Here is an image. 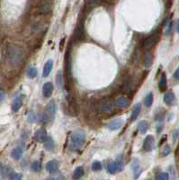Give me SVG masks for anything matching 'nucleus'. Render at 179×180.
I'll return each mask as SVG.
<instances>
[{"instance_id": "f8f14e48", "label": "nucleus", "mask_w": 179, "mask_h": 180, "mask_svg": "<svg viewBox=\"0 0 179 180\" xmlns=\"http://www.w3.org/2000/svg\"><path fill=\"white\" fill-rule=\"evenodd\" d=\"M52 68H53V61H52V60H49L45 63V65H44L43 71H42V76H43L44 77H47L51 74Z\"/></svg>"}, {"instance_id": "7ed1b4c3", "label": "nucleus", "mask_w": 179, "mask_h": 180, "mask_svg": "<svg viewBox=\"0 0 179 180\" xmlns=\"http://www.w3.org/2000/svg\"><path fill=\"white\" fill-rule=\"evenodd\" d=\"M158 38H159V34L158 33H154V34L147 37L144 40L143 44H142L143 45V48L145 50H150L154 46V45L156 44V42L158 41Z\"/></svg>"}, {"instance_id": "473e14b6", "label": "nucleus", "mask_w": 179, "mask_h": 180, "mask_svg": "<svg viewBox=\"0 0 179 180\" xmlns=\"http://www.w3.org/2000/svg\"><path fill=\"white\" fill-rule=\"evenodd\" d=\"M56 80H57L58 86L61 88V87H62V73H61L60 70L58 72V74H57V76H56Z\"/></svg>"}, {"instance_id": "79ce46f5", "label": "nucleus", "mask_w": 179, "mask_h": 180, "mask_svg": "<svg viewBox=\"0 0 179 180\" xmlns=\"http://www.w3.org/2000/svg\"><path fill=\"white\" fill-rule=\"evenodd\" d=\"M5 98V92L2 91V90H0V102H2Z\"/></svg>"}, {"instance_id": "a211bd4d", "label": "nucleus", "mask_w": 179, "mask_h": 180, "mask_svg": "<svg viewBox=\"0 0 179 180\" xmlns=\"http://www.w3.org/2000/svg\"><path fill=\"white\" fill-rule=\"evenodd\" d=\"M114 104L117 107H120V108H122V107H125L128 105L129 104V101L126 97H118L115 101H114Z\"/></svg>"}, {"instance_id": "4468645a", "label": "nucleus", "mask_w": 179, "mask_h": 180, "mask_svg": "<svg viewBox=\"0 0 179 180\" xmlns=\"http://www.w3.org/2000/svg\"><path fill=\"white\" fill-rule=\"evenodd\" d=\"M141 105L140 103L136 104L135 105L133 106L132 113H131V117H130L131 121H135L139 117V115L141 114Z\"/></svg>"}, {"instance_id": "b1692460", "label": "nucleus", "mask_w": 179, "mask_h": 180, "mask_svg": "<svg viewBox=\"0 0 179 180\" xmlns=\"http://www.w3.org/2000/svg\"><path fill=\"white\" fill-rule=\"evenodd\" d=\"M14 173L13 168H11L9 166H4L3 170H2V174L1 176H3V177H10V176Z\"/></svg>"}, {"instance_id": "423d86ee", "label": "nucleus", "mask_w": 179, "mask_h": 180, "mask_svg": "<svg viewBox=\"0 0 179 180\" xmlns=\"http://www.w3.org/2000/svg\"><path fill=\"white\" fill-rule=\"evenodd\" d=\"M53 89H54V86L52 82H47L44 84L43 87H42V93H43L44 97H46V98L51 97L53 93Z\"/></svg>"}, {"instance_id": "9d476101", "label": "nucleus", "mask_w": 179, "mask_h": 180, "mask_svg": "<svg viewBox=\"0 0 179 180\" xmlns=\"http://www.w3.org/2000/svg\"><path fill=\"white\" fill-rule=\"evenodd\" d=\"M59 167H60V163L58 160L56 159H53V160H51L49 161L47 164H46V169L47 171H49L50 173H55L58 171L59 169Z\"/></svg>"}, {"instance_id": "f257e3e1", "label": "nucleus", "mask_w": 179, "mask_h": 180, "mask_svg": "<svg viewBox=\"0 0 179 180\" xmlns=\"http://www.w3.org/2000/svg\"><path fill=\"white\" fill-rule=\"evenodd\" d=\"M85 142V133L82 130L74 131L70 136V143L69 149L71 150H80Z\"/></svg>"}, {"instance_id": "c03bdc74", "label": "nucleus", "mask_w": 179, "mask_h": 180, "mask_svg": "<svg viewBox=\"0 0 179 180\" xmlns=\"http://www.w3.org/2000/svg\"><path fill=\"white\" fill-rule=\"evenodd\" d=\"M3 167H4V165L0 162V176H1V174H2V170H3Z\"/></svg>"}, {"instance_id": "5701e85b", "label": "nucleus", "mask_w": 179, "mask_h": 180, "mask_svg": "<svg viewBox=\"0 0 179 180\" xmlns=\"http://www.w3.org/2000/svg\"><path fill=\"white\" fill-rule=\"evenodd\" d=\"M153 100H154V96H153V93L150 92L144 98V104H145V105L147 107H150L152 105V104H153Z\"/></svg>"}, {"instance_id": "2f4dec72", "label": "nucleus", "mask_w": 179, "mask_h": 180, "mask_svg": "<svg viewBox=\"0 0 179 180\" xmlns=\"http://www.w3.org/2000/svg\"><path fill=\"white\" fill-rule=\"evenodd\" d=\"M92 169L94 171H99V170H101L102 169V164H101V162H99V161L93 162V164H92Z\"/></svg>"}, {"instance_id": "412c9836", "label": "nucleus", "mask_w": 179, "mask_h": 180, "mask_svg": "<svg viewBox=\"0 0 179 180\" xmlns=\"http://www.w3.org/2000/svg\"><path fill=\"white\" fill-rule=\"evenodd\" d=\"M149 129V123L147 121H141L138 124V130L141 134H144L147 132Z\"/></svg>"}, {"instance_id": "cd10ccee", "label": "nucleus", "mask_w": 179, "mask_h": 180, "mask_svg": "<svg viewBox=\"0 0 179 180\" xmlns=\"http://www.w3.org/2000/svg\"><path fill=\"white\" fill-rule=\"evenodd\" d=\"M50 11H51V6L49 4H47V3L42 4L41 6V7H40V12L41 14H46V13H48Z\"/></svg>"}, {"instance_id": "a878e982", "label": "nucleus", "mask_w": 179, "mask_h": 180, "mask_svg": "<svg viewBox=\"0 0 179 180\" xmlns=\"http://www.w3.org/2000/svg\"><path fill=\"white\" fill-rule=\"evenodd\" d=\"M107 169H108V172H109L110 174H115V173L118 171L116 162H115V161H112V162H110V163L108 164Z\"/></svg>"}, {"instance_id": "f03ea898", "label": "nucleus", "mask_w": 179, "mask_h": 180, "mask_svg": "<svg viewBox=\"0 0 179 180\" xmlns=\"http://www.w3.org/2000/svg\"><path fill=\"white\" fill-rule=\"evenodd\" d=\"M8 56L11 63L14 66L19 65L24 60V51L21 47L18 46H12L9 49Z\"/></svg>"}, {"instance_id": "2eb2a0df", "label": "nucleus", "mask_w": 179, "mask_h": 180, "mask_svg": "<svg viewBox=\"0 0 179 180\" xmlns=\"http://www.w3.org/2000/svg\"><path fill=\"white\" fill-rule=\"evenodd\" d=\"M22 106H23V98L20 97H16L12 103V110H13V112H18Z\"/></svg>"}, {"instance_id": "4c0bfd02", "label": "nucleus", "mask_w": 179, "mask_h": 180, "mask_svg": "<svg viewBox=\"0 0 179 180\" xmlns=\"http://www.w3.org/2000/svg\"><path fill=\"white\" fill-rule=\"evenodd\" d=\"M163 128H164L163 123H158V124L157 125V132H158V133H160L161 131L163 130Z\"/></svg>"}, {"instance_id": "393cba45", "label": "nucleus", "mask_w": 179, "mask_h": 180, "mask_svg": "<svg viewBox=\"0 0 179 180\" xmlns=\"http://www.w3.org/2000/svg\"><path fill=\"white\" fill-rule=\"evenodd\" d=\"M85 175V170L83 168V167H77L75 171H74V176L73 177L75 179H77V178H80L81 176H83Z\"/></svg>"}, {"instance_id": "72a5a7b5", "label": "nucleus", "mask_w": 179, "mask_h": 180, "mask_svg": "<svg viewBox=\"0 0 179 180\" xmlns=\"http://www.w3.org/2000/svg\"><path fill=\"white\" fill-rule=\"evenodd\" d=\"M170 152H171V148H170V146H169V145H166V146L164 147L163 150H162V156H163V157H166V156L169 155Z\"/></svg>"}, {"instance_id": "ddd939ff", "label": "nucleus", "mask_w": 179, "mask_h": 180, "mask_svg": "<svg viewBox=\"0 0 179 180\" xmlns=\"http://www.w3.org/2000/svg\"><path fill=\"white\" fill-rule=\"evenodd\" d=\"M100 110L103 113H109L113 110V105L111 101L108 100H104L100 104Z\"/></svg>"}, {"instance_id": "e433bc0d", "label": "nucleus", "mask_w": 179, "mask_h": 180, "mask_svg": "<svg viewBox=\"0 0 179 180\" xmlns=\"http://www.w3.org/2000/svg\"><path fill=\"white\" fill-rule=\"evenodd\" d=\"M178 137H179V131L178 130H175L173 131V134H172L173 142H176V140L178 139Z\"/></svg>"}, {"instance_id": "ea45409f", "label": "nucleus", "mask_w": 179, "mask_h": 180, "mask_svg": "<svg viewBox=\"0 0 179 180\" xmlns=\"http://www.w3.org/2000/svg\"><path fill=\"white\" fill-rule=\"evenodd\" d=\"M104 1H105V0H88V2L90 4H97V3H101Z\"/></svg>"}, {"instance_id": "39448f33", "label": "nucleus", "mask_w": 179, "mask_h": 180, "mask_svg": "<svg viewBox=\"0 0 179 180\" xmlns=\"http://www.w3.org/2000/svg\"><path fill=\"white\" fill-rule=\"evenodd\" d=\"M85 28L83 24L79 23L75 30V39L77 41H81L85 39Z\"/></svg>"}, {"instance_id": "6ab92c4d", "label": "nucleus", "mask_w": 179, "mask_h": 180, "mask_svg": "<svg viewBox=\"0 0 179 180\" xmlns=\"http://www.w3.org/2000/svg\"><path fill=\"white\" fill-rule=\"evenodd\" d=\"M54 146H55V143H54V141L52 137H48L46 138V140L44 141V148H45L47 150H52L54 149Z\"/></svg>"}, {"instance_id": "dca6fc26", "label": "nucleus", "mask_w": 179, "mask_h": 180, "mask_svg": "<svg viewBox=\"0 0 179 180\" xmlns=\"http://www.w3.org/2000/svg\"><path fill=\"white\" fill-rule=\"evenodd\" d=\"M122 119H115L113 121H112L109 125H108V128L111 130V131H115V130H118L122 127Z\"/></svg>"}, {"instance_id": "f3484780", "label": "nucleus", "mask_w": 179, "mask_h": 180, "mask_svg": "<svg viewBox=\"0 0 179 180\" xmlns=\"http://www.w3.org/2000/svg\"><path fill=\"white\" fill-rule=\"evenodd\" d=\"M11 157L15 160L21 159L22 157H23V150H22V148H20V147L15 148L11 152Z\"/></svg>"}, {"instance_id": "c756f323", "label": "nucleus", "mask_w": 179, "mask_h": 180, "mask_svg": "<svg viewBox=\"0 0 179 180\" xmlns=\"http://www.w3.org/2000/svg\"><path fill=\"white\" fill-rule=\"evenodd\" d=\"M156 179H158V180H167V179H169V175L166 172H160L156 176Z\"/></svg>"}, {"instance_id": "aec40b11", "label": "nucleus", "mask_w": 179, "mask_h": 180, "mask_svg": "<svg viewBox=\"0 0 179 180\" xmlns=\"http://www.w3.org/2000/svg\"><path fill=\"white\" fill-rule=\"evenodd\" d=\"M166 76L165 73H163L161 75V77H160V80H159V83H158V87H159V90L161 92H164L166 88Z\"/></svg>"}, {"instance_id": "a18cd8bd", "label": "nucleus", "mask_w": 179, "mask_h": 180, "mask_svg": "<svg viewBox=\"0 0 179 180\" xmlns=\"http://www.w3.org/2000/svg\"><path fill=\"white\" fill-rule=\"evenodd\" d=\"M176 32L179 33V18L177 20V24H176Z\"/></svg>"}, {"instance_id": "7c9ffc66", "label": "nucleus", "mask_w": 179, "mask_h": 180, "mask_svg": "<svg viewBox=\"0 0 179 180\" xmlns=\"http://www.w3.org/2000/svg\"><path fill=\"white\" fill-rule=\"evenodd\" d=\"M31 168H32V170L33 172H39V171L41 170V163H40L38 160L33 161L32 164Z\"/></svg>"}, {"instance_id": "f704fd0d", "label": "nucleus", "mask_w": 179, "mask_h": 180, "mask_svg": "<svg viewBox=\"0 0 179 180\" xmlns=\"http://www.w3.org/2000/svg\"><path fill=\"white\" fill-rule=\"evenodd\" d=\"M27 120H28V122H35V121H36L35 114L32 113V112H30V113L28 114V115H27Z\"/></svg>"}, {"instance_id": "58836bf2", "label": "nucleus", "mask_w": 179, "mask_h": 180, "mask_svg": "<svg viewBox=\"0 0 179 180\" xmlns=\"http://www.w3.org/2000/svg\"><path fill=\"white\" fill-rule=\"evenodd\" d=\"M174 78L176 80H179V68L176 69V70L174 73Z\"/></svg>"}, {"instance_id": "9b49d317", "label": "nucleus", "mask_w": 179, "mask_h": 180, "mask_svg": "<svg viewBox=\"0 0 179 180\" xmlns=\"http://www.w3.org/2000/svg\"><path fill=\"white\" fill-rule=\"evenodd\" d=\"M164 102L167 105H173L175 104V96L172 91H168L164 96Z\"/></svg>"}, {"instance_id": "0eeeda50", "label": "nucleus", "mask_w": 179, "mask_h": 180, "mask_svg": "<svg viewBox=\"0 0 179 180\" xmlns=\"http://www.w3.org/2000/svg\"><path fill=\"white\" fill-rule=\"evenodd\" d=\"M131 169L134 174V178H138L141 173V167L140 162L137 159H133V160L131 162Z\"/></svg>"}, {"instance_id": "20e7f679", "label": "nucleus", "mask_w": 179, "mask_h": 180, "mask_svg": "<svg viewBox=\"0 0 179 180\" xmlns=\"http://www.w3.org/2000/svg\"><path fill=\"white\" fill-rule=\"evenodd\" d=\"M56 109H57V106H56V104L54 101H51L47 105H46V115L48 117V120L49 121H53V119L55 118V114H56Z\"/></svg>"}, {"instance_id": "a19ab883", "label": "nucleus", "mask_w": 179, "mask_h": 180, "mask_svg": "<svg viewBox=\"0 0 179 180\" xmlns=\"http://www.w3.org/2000/svg\"><path fill=\"white\" fill-rule=\"evenodd\" d=\"M171 27H172V23L169 22V23H168V25H167V28H166V35L169 34V32H170V31H171Z\"/></svg>"}, {"instance_id": "4be33fe9", "label": "nucleus", "mask_w": 179, "mask_h": 180, "mask_svg": "<svg viewBox=\"0 0 179 180\" xmlns=\"http://www.w3.org/2000/svg\"><path fill=\"white\" fill-rule=\"evenodd\" d=\"M152 61H153V57H152V54L151 53H147L145 55V58H144V66L146 69H149L151 67L152 65Z\"/></svg>"}, {"instance_id": "1a4fd4ad", "label": "nucleus", "mask_w": 179, "mask_h": 180, "mask_svg": "<svg viewBox=\"0 0 179 180\" xmlns=\"http://www.w3.org/2000/svg\"><path fill=\"white\" fill-rule=\"evenodd\" d=\"M34 137L38 142H44V141H45L47 138V132L43 128H41L35 132Z\"/></svg>"}, {"instance_id": "c85d7f7f", "label": "nucleus", "mask_w": 179, "mask_h": 180, "mask_svg": "<svg viewBox=\"0 0 179 180\" xmlns=\"http://www.w3.org/2000/svg\"><path fill=\"white\" fill-rule=\"evenodd\" d=\"M38 74V70L36 68H31L28 71H27V76L29 78H34Z\"/></svg>"}, {"instance_id": "bb28decb", "label": "nucleus", "mask_w": 179, "mask_h": 180, "mask_svg": "<svg viewBox=\"0 0 179 180\" xmlns=\"http://www.w3.org/2000/svg\"><path fill=\"white\" fill-rule=\"evenodd\" d=\"M116 162V165H117V168H118V171H122L123 169V167H124V161H123V157L121 156L117 159V160L115 161Z\"/></svg>"}, {"instance_id": "6e6552de", "label": "nucleus", "mask_w": 179, "mask_h": 180, "mask_svg": "<svg viewBox=\"0 0 179 180\" xmlns=\"http://www.w3.org/2000/svg\"><path fill=\"white\" fill-rule=\"evenodd\" d=\"M153 145H154V137L152 135H149L147 136L144 140L143 142V150L147 152L152 150L153 149Z\"/></svg>"}, {"instance_id": "c9c22d12", "label": "nucleus", "mask_w": 179, "mask_h": 180, "mask_svg": "<svg viewBox=\"0 0 179 180\" xmlns=\"http://www.w3.org/2000/svg\"><path fill=\"white\" fill-rule=\"evenodd\" d=\"M23 177L22 174H18V173H13L11 176H10V179H14V180H18V179H21Z\"/></svg>"}, {"instance_id": "37998d69", "label": "nucleus", "mask_w": 179, "mask_h": 180, "mask_svg": "<svg viewBox=\"0 0 179 180\" xmlns=\"http://www.w3.org/2000/svg\"><path fill=\"white\" fill-rule=\"evenodd\" d=\"M166 140V135H164V136H163V139H162V140L160 141V143H159V144L161 145V144H162V143H163V142H165Z\"/></svg>"}]
</instances>
